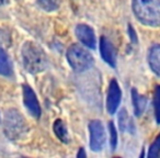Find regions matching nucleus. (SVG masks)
<instances>
[{
	"mask_svg": "<svg viewBox=\"0 0 160 158\" xmlns=\"http://www.w3.org/2000/svg\"><path fill=\"white\" fill-rule=\"evenodd\" d=\"M53 130L55 135L59 138V140H62V143H68L69 137H68V132H67V127L62 120L55 121V123L53 125Z\"/></svg>",
	"mask_w": 160,
	"mask_h": 158,
	"instance_id": "f8f14e48",
	"label": "nucleus"
},
{
	"mask_svg": "<svg viewBox=\"0 0 160 158\" xmlns=\"http://www.w3.org/2000/svg\"><path fill=\"white\" fill-rule=\"evenodd\" d=\"M86 156H87V155H86V153H85V149H83V148H80V150H79V153H78V155H77V157H83V158H85L86 157Z\"/></svg>",
	"mask_w": 160,
	"mask_h": 158,
	"instance_id": "aec40b11",
	"label": "nucleus"
},
{
	"mask_svg": "<svg viewBox=\"0 0 160 158\" xmlns=\"http://www.w3.org/2000/svg\"><path fill=\"white\" fill-rule=\"evenodd\" d=\"M109 130H110V135H111V140H110L111 148L112 150H114L116 148V145H118V132H116V129L114 126L113 122L109 123Z\"/></svg>",
	"mask_w": 160,
	"mask_h": 158,
	"instance_id": "a211bd4d",
	"label": "nucleus"
},
{
	"mask_svg": "<svg viewBox=\"0 0 160 158\" xmlns=\"http://www.w3.org/2000/svg\"><path fill=\"white\" fill-rule=\"evenodd\" d=\"M41 8L45 11L57 10L60 6V0H36Z\"/></svg>",
	"mask_w": 160,
	"mask_h": 158,
	"instance_id": "2eb2a0df",
	"label": "nucleus"
},
{
	"mask_svg": "<svg viewBox=\"0 0 160 158\" xmlns=\"http://www.w3.org/2000/svg\"><path fill=\"white\" fill-rule=\"evenodd\" d=\"M148 63L151 70L160 77V44H156L149 49Z\"/></svg>",
	"mask_w": 160,
	"mask_h": 158,
	"instance_id": "9d476101",
	"label": "nucleus"
},
{
	"mask_svg": "<svg viewBox=\"0 0 160 158\" xmlns=\"http://www.w3.org/2000/svg\"><path fill=\"white\" fill-rule=\"evenodd\" d=\"M132 102L134 105V112H135L136 116H140L144 113L145 109H146L147 104V99L145 97L140 96L137 92L135 88L132 89Z\"/></svg>",
	"mask_w": 160,
	"mask_h": 158,
	"instance_id": "9b49d317",
	"label": "nucleus"
},
{
	"mask_svg": "<svg viewBox=\"0 0 160 158\" xmlns=\"http://www.w3.org/2000/svg\"><path fill=\"white\" fill-rule=\"evenodd\" d=\"M0 74L3 76L11 75V65L7 53L0 47Z\"/></svg>",
	"mask_w": 160,
	"mask_h": 158,
	"instance_id": "ddd939ff",
	"label": "nucleus"
},
{
	"mask_svg": "<svg viewBox=\"0 0 160 158\" xmlns=\"http://www.w3.org/2000/svg\"><path fill=\"white\" fill-rule=\"evenodd\" d=\"M23 101H24V105L29 112L31 113L32 116L38 119L41 116V107L38 103L36 96L32 88L28 85L23 86Z\"/></svg>",
	"mask_w": 160,
	"mask_h": 158,
	"instance_id": "0eeeda50",
	"label": "nucleus"
},
{
	"mask_svg": "<svg viewBox=\"0 0 160 158\" xmlns=\"http://www.w3.org/2000/svg\"><path fill=\"white\" fill-rule=\"evenodd\" d=\"M118 125L122 132H127L132 131L133 129V123H132L131 119H129L127 111L125 109L121 110L120 114H118Z\"/></svg>",
	"mask_w": 160,
	"mask_h": 158,
	"instance_id": "4468645a",
	"label": "nucleus"
},
{
	"mask_svg": "<svg viewBox=\"0 0 160 158\" xmlns=\"http://www.w3.org/2000/svg\"><path fill=\"white\" fill-rule=\"evenodd\" d=\"M27 131L23 116L17 110H8L5 115V133L10 140H18Z\"/></svg>",
	"mask_w": 160,
	"mask_h": 158,
	"instance_id": "20e7f679",
	"label": "nucleus"
},
{
	"mask_svg": "<svg viewBox=\"0 0 160 158\" xmlns=\"http://www.w3.org/2000/svg\"><path fill=\"white\" fill-rule=\"evenodd\" d=\"M22 58L24 68L29 73H41L47 66V57L44 51L34 42L24 43L22 47Z\"/></svg>",
	"mask_w": 160,
	"mask_h": 158,
	"instance_id": "f03ea898",
	"label": "nucleus"
},
{
	"mask_svg": "<svg viewBox=\"0 0 160 158\" xmlns=\"http://www.w3.org/2000/svg\"><path fill=\"white\" fill-rule=\"evenodd\" d=\"M90 131V147L93 151L102 149L105 142V131L103 124L98 120H94L89 125Z\"/></svg>",
	"mask_w": 160,
	"mask_h": 158,
	"instance_id": "39448f33",
	"label": "nucleus"
},
{
	"mask_svg": "<svg viewBox=\"0 0 160 158\" xmlns=\"http://www.w3.org/2000/svg\"><path fill=\"white\" fill-rule=\"evenodd\" d=\"M128 32H129V35H131V40L133 41L134 43L137 42V38H136L135 31H134V29L131 27V25H129V28H128Z\"/></svg>",
	"mask_w": 160,
	"mask_h": 158,
	"instance_id": "6ab92c4d",
	"label": "nucleus"
},
{
	"mask_svg": "<svg viewBox=\"0 0 160 158\" xmlns=\"http://www.w3.org/2000/svg\"><path fill=\"white\" fill-rule=\"evenodd\" d=\"M100 53L105 63L111 67H115V51L112 43L104 36L100 38Z\"/></svg>",
	"mask_w": 160,
	"mask_h": 158,
	"instance_id": "1a4fd4ad",
	"label": "nucleus"
},
{
	"mask_svg": "<svg viewBox=\"0 0 160 158\" xmlns=\"http://www.w3.org/2000/svg\"><path fill=\"white\" fill-rule=\"evenodd\" d=\"M134 14L145 25L160 27V0H133Z\"/></svg>",
	"mask_w": 160,
	"mask_h": 158,
	"instance_id": "f257e3e1",
	"label": "nucleus"
},
{
	"mask_svg": "<svg viewBox=\"0 0 160 158\" xmlns=\"http://www.w3.org/2000/svg\"><path fill=\"white\" fill-rule=\"evenodd\" d=\"M76 35L83 45H86L89 48H96V35H94L93 30L89 25L79 24L76 28Z\"/></svg>",
	"mask_w": 160,
	"mask_h": 158,
	"instance_id": "6e6552de",
	"label": "nucleus"
},
{
	"mask_svg": "<svg viewBox=\"0 0 160 158\" xmlns=\"http://www.w3.org/2000/svg\"><path fill=\"white\" fill-rule=\"evenodd\" d=\"M67 59L76 71H85L93 65V58L83 47L73 44L67 51Z\"/></svg>",
	"mask_w": 160,
	"mask_h": 158,
	"instance_id": "7ed1b4c3",
	"label": "nucleus"
},
{
	"mask_svg": "<svg viewBox=\"0 0 160 158\" xmlns=\"http://www.w3.org/2000/svg\"><path fill=\"white\" fill-rule=\"evenodd\" d=\"M160 154V135L157 136V138L155 140V142L151 144V146L149 147L148 150V157L155 158L158 157Z\"/></svg>",
	"mask_w": 160,
	"mask_h": 158,
	"instance_id": "f3484780",
	"label": "nucleus"
},
{
	"mask_svg": "<svg viewBox=\"0 0 160 158\" xmlns=\"http://www.w3.org/2000/svg\"><path fill=\"white\" fill-rule=\"evenodd\" d=\"M153 107H155V116L158 124H160V86H157L155 89L153 97Z\"/></svg>",
	"mask_w": 160,
	"mask_h": 158,
	"instance_id": "dca6fc26",
	"label": "nucleus"
},
{
	"mask_svg": "<svg viewBox=\"0 0 160 158\" xmlns=\"http://www.w3.org/2000/svg\"><path fill=\"white\" fill-rule=\"evenodd\" d=\"M122 98V92L121 88L118 86V81L115 79L110 83L109 90H108V97H107V109L110 114H114L118 110V105Z\"/></svg>",
	"mask_w": 160,
	"mask_h": 158,
	"instance_id": "423d86ee",
	"label": "nucleus"
}]
</instances>
